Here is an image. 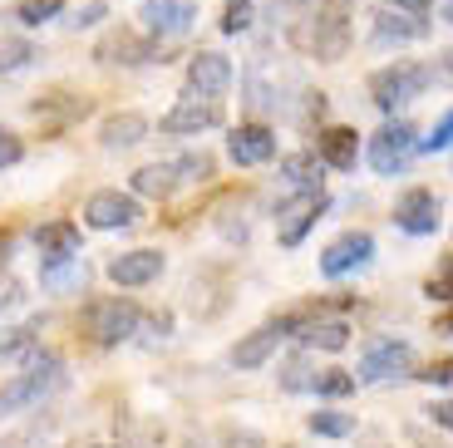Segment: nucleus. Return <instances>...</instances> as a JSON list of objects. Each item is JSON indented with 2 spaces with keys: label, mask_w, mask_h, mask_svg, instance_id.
I'll return each mask as SVG.
<instances>
[{
  "label": "nucleus",
  "mask_w": 453,
  "mask_h": 448,
  "mask_svg": "<svg viewBox=\"0 0 453 448\" xmlns=\"http://www.w3.org/2000/svg\"><path fill=\"white\" fill-rule=\"evenodd\" d=\"M424 296H429V301H453V257H443L439 276H429V286H424Z\"/></svg>",
  "instance_id": "33"
},
{
  "label": "nucleus",
  "mask_w": 453,
  "mask_h": 448,
  "mask_svg": "<svg viewBox=\"0 0 453 448\" xmlns=\"http://www.w3.org/2000/svg\"><path fill=\"white\" fill-rule=\"evenodd\" d=\"M429 35V20L424 15H399L395 5H385V11L374 15V30H370V40L380 50H389V45H414V40H424Z\"/></svg>",
  "instance_id": "16"
},
{
  "label": "nucleus",
  "mask_w": 453,
  "mask_h": 448,
  "mask_svg": "<svg viewBox=\"0 0 453 448\" xmlns=\"http://www.w3.org/2000/svg\"><path fill=\"white\" fill-rule=\"evenodd\" d=\"M148 138V119L143 113H109L99 128V143L104 148H134Z\"/></svg>",
  "instance_id": "23"
},
{
  "label": "nucleus",
  "mask_w": 453,
  "mask_h": 448,
  "mask_svg": "<svg viewBox=\"0 0 453 448\" xmlns=\"http://www.w3.org/2000/svg\"><path fill=\"white\" fill-rule=\"evenodd\" d=\"M429 84H434V69L429 65L395 59V65H385V69H374V74H370V99H374V109L395 113V109H404V104L419 99Z\"/></svg>",
  "instance_id": "4"
},
{
  "label": "nucleus",
  "mask_w": 453,
  "mask_h": 448,
  "mask_svg": "<svg viewBox=\"0 0 453 448\" xmlns=\"http://www.w3.org/2000/svg\"><path fill=\"white\" fill-rule=\"evenodd\" d=\"M414 380H424V384H453V359H434V365H424Z\"/></svg>",
  "instance_id": "35"
},
{
  "label": "nucleus",
  "mask_w": 453,
  "mask_h": 448,
  "mask_svg": "<svg viewBox=\"0 0 453 448\" xmlns=\"http://www.w3.org/2000/svg\"><path fill=\"white\" fill-rule=\"evenodd\" d=\"M429 419H434L439 429H449V434H453V399H449V404H434V409H429Z\"/></svg>",
  "instance_id": "39"
},
{
  "label": "nucleus",
  "mask_w": 453,
  "mask_h": 448,
  "mask_svg": "<svg viewBox=\"0 0 453 448\" xmlns=\"http://www.w3.org/2000/svg\"><path fill=\"white\" fill-rule=\"evenodd\" d=\"M59 384H65V359L50 355V350H30V365H25V375L0 390V414H15V409H30V404L50 399Z\"/></svg>",
  "instance_id": "2"
},
{
  "label": "nucleus",
  "mask_w": 453,
  "mask_h": 448,
  "mask_svg": "<svg viewBox=\"0 0 453 448\" xmlns=\"http://www.w3.org/2000/svg\"><path fill=\"white\" fill-rule=\"evenodd\" d=\"M443 148H453V109L429 128V138H419V153H443Z\"/></svg>",
  "instance_id": "30"
},
{
  "label": "nucleus",
  "mask_w": 453,
  "mask_h": 448,
  "mask_svg": "<svg viewBox=\"0 0 453 448\" xmlns=\"http://www.w3.org/2000/svg\"><path fill=\"white\" fill-rule=\"evenodd\" d=\"M11 247H15V242H11V232H0V266L11 261Z\"/></svg>",
  "instance_id": "41"
},
{
  "label": "nucleus",
  "mask_w": 453,
  "mask_h": 448,
  "mask_svg": "<svg viewBox=\"0 0 453 448\" xmlns=\"http://www.w3.org/2000/svg\"><path fill=\"white\" fill-rule=\"evenodd\" d=\"M80 325H84V336H89L94 345H124L128 336H138L143 311H138L128 296H99V301L84 305Z\"/></svg>",
  "instance_id": "3"
},
{
  "label": "nucleus",
  "mask_w": 453,
  "mask_h": 448,
  "mask_svg": "<svg viewBox=\"0 0 453 448\" xmlns=\"http://www.w3.org/2000/svg\"><path fill=\"white\" fill-rule=\"evenodd\" d=\"M316 153H320V163L326 168H335V173H350L355 168V158H360V134L355 128H326V134L316 138Z\"/></svg>",
  "instance_id": "20"
},
{
  "label": "nucleus",
  "mask_w": 453,
  "mask_h": 448,
  "mask_svg": "<svg viewBox=\"0 0 453 448\" xmlns=\"http://www.w3.org/2000/svg\"><path fill=\"white\" fill-rule=\"evenodd\" d=\"M316 375L320 370H311V359H291V365H286V370H281V384H286V390H316Z\"/></svg>",
  "instance_id": "29"
},
{
  "label": "nucleus",
  "mask_w": 453,
  "mask_h": 448,
  "mask_svg": "<svg viewBox=\"0 0 453 448\" xmlns=\"http://www.w3.org/2000/svg\"><path fill=\"white\" fill-rule=\"evenodd\" d=\"M286 35H291V45L301 55L320 59V65H335L350 50V0H316L301 20L286 25Z\"/></svg>",
  "instance_id": "1"
},
{
  "label": "nucleus",
  "mask_w": 453,
  "mask_h": 448,
  "mask_svg": "<svg viewBox=\"0 0 453 448\" xmlns=\"http://www.w3.org/2000/svg\"><path fill=\"white\" fill-rule=\"evenodd\" d=\"M25 301V286L15 276H0V311H15Z\"/></svg>",
  "instance_id": "38"
},
{
  "label": "nucleus",
  "mask_w": 453,
  "mask_h": 448,
  "mask_svg": "<svg viewBox=\"0 0 453 448\" xmlns=\"http://www.w3.org/2000/svg\"><path fill=\"white\" fill-rule=\"evenodd\" d=\"M385 5H395V11H409V15H424V11H429V0H385Z\"/></svg>",
  "instance_id": "40"
},
{
  "label": "nucleus",
  "mask_w": 453,
  "mask_h": 448,
  "mask_svg": "<svg viewBox=\"0 0 453 448\" xmlns=\"http://www.w3.org/2000/svg\"><path fill=\"white\" fill-rule=\"evenodd\" d=\"M370 257H374V236L370 232H345L320 251V276L340 281V276H350V271L370 266Z\"/></svg>",
  "instance_id": "11"
},
{
  "label": "nucleus",
  "mask_w": 453,
  "mask_h": 448,
  "mask_svg": "<svg viewBox=\"0 0 453 448\" xmlns=\"http://www.w3.org/2000/svg\"><path fill=\"white\" fill-rule=\"evenodd\" d=\"M104 11H109V0H89V5H80V11H74V30H84V25H99L104 20Z\"/></svg>",
  "instance_id": "36"
},
{
  "label": "nucleus",
  "mask_w": 453,
  "mask_h": 448,
  "mask_svg": "<svg viewBox=\"0 0 453 448\" xmlns=\"http://www.w3.org/2000/svg\"><path fill=\"white\" fill-rule=\"evenodd\" d=\"M226 158H232L237 168H261V163H272L276 158V134L266 124L232 128V138H226Z\"/></svg>",
  "instance_id": "13"
},
{
  "label": "nucleus",
  "mask_w": 453,
  "mask_h": 448,
  "mask_svg": "<svg viewBox=\"0 0 453 448\" xmlns=\"http://www.w3.org/2000/svg\"><path fill=\"white\" fill-rule=\"evenodd\" d=\"M296 336L306 340L311 350H330V355H335V350H345L350 345V325H345V315H306V321H301V330H296Z\"/></svg>",
  "instance_id": "18"
},
{
  "label": "nucleus",
  "mask_w": 453,
  "mask_h": 448,
  "mask_svg": "<svg viewBox=\"0 0 453 448\" xmlns=\"http://www.w3.org/2000/svg\"><path fill=\"white\" fill-rule=\"evenodd\" d=\"M439 74H443V79H453V50H449V55H443V65H439Z\"/></svg>",
  "instance_id": "42"
},
{
  "label": "nucleus",
  "mask_w": 453,
  "mask_h": 448,
  "mask_svg": "<svg viewBox=\"0 0 453 448\" xmlns=\"http://www.w3.org/2000/svg\"><path fill=\"white\" fill-rule=\"evenodd\" d=\"M163 276V251L138 247V251H119L109 261V281L113 286H148V281Z\"/></svg>",
  "instance_id": "17"
},
{
  "label": "nucleus",
  "mask_w": 453,
  "mask_h": 448,
  "mask_svg": "<svg viewBox=\"0 0 453 448\" xmlns=\"http://www.w3.org/2000/svg\"><path fill=\"white\" fill-rule=\"evenodd\" d=\"M251 25V0H226L222 11V35H242Z\"/></svg>",
  "instance_id": "32"
},
{
  "label": "nucleus",
  "mask_w": 453,
  "mask_h": 448,
  "mask_svg": "<svg viewBox=\"0 0 453 448\" xmlns=\"http://www.w3.org/2000/svg\"><path fill=\"white\" fill-rule=\"evenodd\" d=\"M232 89V59L217 55V50H203V55L188 59V94L197 99H222Z\"/></svg>",
  "instance_id": "12"
},
{
  "label": "nucleus",
  "mask_w": 453,
  "mask_h": 448,
  "mask_svg": "<svg viewBox=\"0 0 453 448\" xmlns=\"http://www.w3.org/2000/svg\"><path fill=\"white\" fill-rule=\"evenodd\" d=\"M443 20H449V25H453V0H443Z\"/></svg>",
  "instance_id": "43"
},
{
  "label": "nucleus",
  "mask_w": 453,
  "mask_h": 448,
  "mask_svg": "<svg viewBox=\"0 0 453 448\" xmlns=\"http://www.w3.org/2000/svg\"><path fill=\"white\" fill-rule=\"evenodd\" d=\"M25 158V143H20V134H11V128H0V168H15Z\"/></svg>",
  "instance_id": "34"
},
{
  "label": "nucleus",
  "mask_w": 453,
  "mask_h": 448,
  "mask_svg": "<svg viewBox=\"0 0 453 448\" xmlns=\"http://www.w3.org/2000/svg\"><path fill=\"white\" fill-rule=\"evenodd\" d=\"M40 247V266H74L80 261V227L74 222H45L35 232Z\"/></svg>",
  "instance_id": "15"
},
{
  "label": "nucleus",
  "mask_w": 453,
  "mask_h": 448,
  "mask_svg": "<svg viewBox=\"0 0 453 448\" xmlns=\"http://www.w3.org/2000/svg\"><path fill=\"white\" fill-rule=\"evenodd\" d=\"M178 178H182V182H207V178H212V158H207V153L178 158Z\"/></svg>",
  "instance_id": "31"
},
{
  "label": "nucleus",
  "mask_w": 453,
  "mask_h": 448,
  "mask_svg": "<svg viewBox=\"0 0 453 448\" xmlns=\"http://www.w3.org/2000/svg\"><path fill=\"white\" fill-rule=\"evenodd\" d=\"M320 173H326L320 153H291V158H281V178H286V188H291V192L320 188Z\"/></svg>",
  "instance_id": "24"
},
{
  "label": "nucleus",
  "mask_w": 453,
  "mask_h": 448,
  "mask_svg": "<svg viewBox=\"0 0 453 448\" xmlns=\"http://www.w3.org/2000/svg\"><path fill=\"white\" fill-rule=\"evenodd\" d=\"M439 330H443V336H449V330H453V315H449V321H443V325H439Z\"/></svg>",
  "instance_id": "44"
},
{
  "label": "nucleus",
  "mask_w": 453,
  "mask_h": 448,
  "mask_svg": "<svg viewBox=\"0 0 453 448\" xmlns=\"http://www.w3.org/2000/svg\"><path fill=\"white\" fill-rule=\"evenodd\" d=\"M316 394H326V399H345V394H355V375L350 370H320L316 375Z\"/></svg>",
  "instance_id": "28"
},
{
  "label": "nucleus",
  "mask_w": 453,
  "mask_h": 448,
  "mask_svg": "<svg viewBox=\"0 0 453 448\" xmlns=\"http://www.w3.org/2000/svg\"><path fill=\"white\" fill-rule=\"evenodd\" d=\"M419 153V134L404 124V119H395V124H385L380 134L370 138V168L380 173V178H399V173L409 168V158Z\"/></svg>",
  "instance_id": "6"
},
{
  "label": "nucleus",
  "mask_w": 453,
  "mask_h": 448,
  "mask_svg": "<svg viewBox=\"0 0 453 448\" xmlns=\"http://www.w3.org/2000/svg\"><path fill=\"white\" fill-rule=\"evenodd\" d=\"M306 429L316 438H350L355 434V414H340V409H316L306 419Z\"/></svg>",
  "instance_id": "25"
},
{
  "label": "nucleus",
  "mask_w": 453,
  "mask_h": 448,
  "mask_svg": "<svg viewBox=\"0 0 453 448\" xmlns=\"http://www.w3.org/2000/svg\"><path fill=\"white\" fill-rule=\"evenodd\" d=\"M281 330H276V325H261V330H251L247 340H237V345H232V365H237V370H261V365H266V359L276 355V345H281Z\"/></svg>",
  "instance_id": "21"
},
{
  "label": "nucleus",
  "mask_w": 453,
  "mask_h": 448,
  "mask_svg": "<svg viewBox=\"0 0 453 448\" xmlns=\"http://www.w3.org/2000/svg\"><path fill=\"white\" fill-rule=\"evenodd\" d=\"M193 20H197L193 0H148L143 5V25L153 35H182Z\"/></svg>",
  "instance_id": "19"
},
{
  "label": "nucleus",
  "mask_w": 453,
  "mask_h": 448,
  "mask_svg": "<svg viewBox=\"0 0 453 448\" xmlns=\"http://www.w3.org/2000/svg\"><path fill=\"white\" fill-rule=\"evenodd\" d=\"M222 124V104L217 99H197V94H188V99H178L168 113L158 119L163 134L173 138H188V134H203V128H217Z\"/></svg>",
  "instance_id": "10"
},
{
  "label": "nucleus",
  "mask_w": 453,
  "mask_h": 448,
  "mask_svg": "<svg viewBox=\"0 0 453 448\" xmlns=\"http://www.w3.org/2000/svg\"><path fill=\"white\" fill-rule=\"evenodd\" d=\"M35 59V45L20 40V35H0V74H15Z\"/></svg>",
  "instance_id": "26"
},
{
  "label": "nucleus",
  "mask_w": 453,
  "mask_h": 448,
  "mask_svg": "<svg viewBox=\"0 0 453 448\" xmlns=\"http://www.w3.org/2000/svg\"><path fill=\"white\" fill-rule=\"evenodd\" d=\"M443 222V202L434 197V188H409L404 197L395 202V227L409 236H434Z\"/></svg>",
  "instance_id": "9"
},
{
  "label": "nucleus",
  "mask_w": 453,
  "mask_h": 448,
  "mask_svg": "<svg viewBox=\"0 0 453 448\" xmlns=\"http://www.w3.org/2000/svg\"><path fill=\"white\" fill-rule=\"evenodd\" d=\"M311 5H316V0H272V15H281V20L291 25V20H301Z\"/></svg>",
  "instance_id": "37"
},
{
  "label": "nucleus",
  "mask_w": 453,
  "mask_h": 448,
  "mask_svg": "<svg viewBox=\"0 0 453 448\" xmlns=\"http://www.w3.org/2000/svg\"><path fill=\"white\" fill-rule=\"evenodd\" d=\"M59 11H65V0H20V5H15V20L20 25H45V20H55Z\"/></svg>",
  "instance_id": "27"
},
{
  "label": "nucleus",
  "mask_w": 453,
  "mask_h": 448,
  "mask_svg": "<svg viewBox=\"0 0 453 448\" xmlns=\"http://www.w3.org/2000/svg\"><path fill=\"white\" fill-rule=\"evenodd\" d=\"M178 163H148V168L134 173V197H158L168 202L173 192H178Z\"/></svg>",
  "instance_id": "22"
},
{
  "label": "nucleus",
  "mask_w": 453,
  "mask_h": 448,
  "mask_svg": "<svg viewBox=\"0 0 453 448\" xmlns=\"http://www.w3.org/2000/svg\"><path fill=\"white\" fill-rule=\"evenodd\" d=\"M414 370V345L409 340H395V336H380L365 345L360 355V384H389V380H404Z\"/></svg>",
  "instance_id": "5"
},
{
  "label": "nucleus",
  "mask_w": 453,
  "mask_h": 448,
  "mask_svg": "<svg viewBox=\"0 0 453 448\" xmlns=\"http://www.w3.org/2000/svg\"><path fill=\"white\" fill-rule=\"evenodd\" d=\"M84 222L94 232H128V227L143 222V207H138L134 192H119V188H104L84 202Z\"/></svg>",
  "instance_id": "7"
},
{
  "label": "nucleus",
  "mask_w": 453,
  "mask_h": 448,
  "mask_svg": "<svg viewBox=\"0 0 453 448\" xmlns=\"http://www.w3.org/2000/svg\"><path fill=\"white\" fill-rule=\"evenodd\" d=\"M320 212H326V192H320V188L296 192L291 202L276 207V242H281V247H301L306 232L320 222Z\"/></svg>",
  "instance_id": "8"
},
{
  "label": "nucleus",
  "mask_w": 453,
  "mask_h": 448,
  "mask_svg": "<svg viewBox=\"0 0 453 448\" xmlns=\"http://www.w3.org/2000/svg\"><path fill=\"white\" fill-rule=\"evenodd\" d=\"M94 59H99V65H153V40H143L138 30L119 25V30H109L99 40Z\"/></svg>",
  "instance_id": "14"
}]
</instances>
